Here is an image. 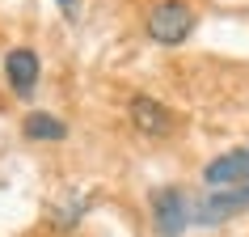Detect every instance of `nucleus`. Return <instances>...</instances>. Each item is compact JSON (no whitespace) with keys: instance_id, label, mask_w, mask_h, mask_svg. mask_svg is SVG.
<instances>
[{"instance_id":"obj_2","label":"nucleus","mask_w":249,"mask_h":237,"mask_svg":"<svg viewBox=\"0 0 249 237\" xmlns=\"http://www.w3.org/2000/svg\"><path fill=\"white\" fill-rule=\"evenodd\" d=\"M152 229H157V237H182L186 224L195 220V203L186 199L182 186H160V191H152Z\"/></svg>"},{"instance_id":"obj_1","label":"nucleus","mask_w":249,"mask_h":237,"mask_svg":"<svg viewBox=\"0 0 249 237\" xmlns=\"http://www.w3.org/2000/svg\"><path fill=\"white\" fill-rule=\"evenodd\" d=\"M148 26V39L160 42V47H182L190 39V30H195V9L186 4V0H157L144 17Z\"/></svg>"},{"instance_id":"obj_6","label":"nucleus","mask_w":249,"mask_h":237,"mask_svg":"<svg viewBox=\"0 0 249 237\" xmlns=\"http://www.w3.org/2000/svg\"><path fill=\"white\" fill-rule=\"evenodd\" d=\"M38 51H30V47H13V51L4 55V77H9V85H13L17 98H30V93L38 89Z\"/></svg>"},{"instance_id":"obj_8","label":"nucleus","mask_w":249,"mask_h":237,"mask_svg":"<svg viewBox=\"0 0 249 237\" xmlns=\"http://www.w3.org/2000/svg\"><path fill=\"white\" fill-rule=\"evenodd\" d=\"M85 208H89V199H72V203H68V208H59L55 212V224H59V229H72V224L80 220V216H85Z\"/></svg>"},{"instance_id":"obj_3","label":"nucleus","mask_w":249,"mask_h":237,"mask_svg":"<svg viewBox=\"0 0 249 237\" xmlns=\"http://www.w3.org/2000/svg\"><path fill=\"white\" fill-rule=\"evenodd\" d=\"M127 115H131V127L140 136H148V140H160V136H169L178 127L173 110L165 102H157V98H148V93H135L131 106H127Z\"/></svg>"},{"instance_id":"obj_7","label":"nucleus","mask_w":249,"mask_h":237,"mask_svg":"<svg viewBox=\"0 0 249 237\" xmlns=\"http://www.w3.org/2000/svg\"><path fill=\"white\" fill-rule=\"evenodd\" d=\"M21 132H26V140H64L68 136V123L64 118L47 115V110H34V115H26V123H21Z\"/></svg>"},{"instance_id":"obj_9","label":"nucleus","mask_w":249,"mask_h":237,"mask_svg":"<svg viewBox=\"0 0 249 237\" xmlns=\"http://www.w3.org/2000/svg\"><path fill=\"white\" fill-rule=\"evenodd\" d=\"M59 9H64V17L68 21H80V0H55Z\"/></svg>"},{"instance_id":"obj_5","label":"nucleus","mask_w":249,"mask_h":237,"mask_svg":"<svg viewBox=\"0 0 249 237\" xmlns=\"http://www.w3.org/2000/svg\"><path fill=\"white\" fill-rule=\"evenodd\" d=\"M203 182H207V191H224V186H249V148H232V153H220L215 161H207Z\"/></svg>"},{"instance_id":"obj_4","label":"nucleus","mask_w":249,"mask_h":237,"mask_svg":"<svg viewBox=\"0 0 249 237\" xmlns=\"http://www.w3.org/2000/svg\"><path fill=\"white\" fill-rule=\"evenodd\" d=\"M249 208V186H224V191H207L195 203V220L198 224H224L228 216Z\"/></svg>"}]
</instances>
